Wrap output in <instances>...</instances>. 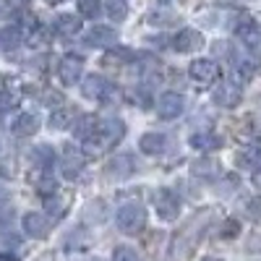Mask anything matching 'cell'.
<instances>
[{
	"label": "cell",
	"instance_id": "cell-1",
	"mask_svg": "<svg viewBox=\"0 0 261 261\" xmlns=\"http://www.w3.org/2000/svg\"><path fill=\"white\" fill-rule=\"evenodd\" d=\"M123 136H125L123 120H102L92 134V139H86L84 144L92 146V151H102V149H110L113 144H118Z\"/></svg>",
	"mask_w": 261,
	"mask_h": 261
},
{
	"label": "cell",
	"instance_id": "cell-2",
	"mask_svg": "<svg viewBox=\"0 0 261 261\" xmlns=\"http://www.w3.org/2000/svg\"><path fill=\"white\" fill-rule=\"evenodd\" d=\"M115 222H118V230L125 232V235H134L144 227L146 222V212L139 206V204H123L118 209V217H115Z\"/></svg>",
	"mask_w": 261,
	"mask_h": 261
},
{
	"label": "cell",
	"instance_id": "cell-3",
	"mask_svg": "<svg viewBox=\"0 0 261 261\" xmlns=\"http://www.w3.org/2000/svg\"><path fill=\"white\" fill-rule=\"evenodd\" d=\"M86 165V157H84V151L73 144H65L63 146V154H60V167H63V175L68 178V180H76L81 175V170Z\"/></svg>",
	"mask_w": 261,
	"mask_h": 261
},
{
	"label": "cell",
	"instance_id": "cell-4",
	"mask_svg": "<svg viewBox=\"0 0 261 261\" xmlns=\"http://www.w3.org/2000/svg\"><path fill=\"white\" fill-rule=\"evenodd\" d=\"M154 204H157V214L162 217L165 222H175L178 214H180V199L170 188H160L154 196Z\"/></svg>",
	"mask_w": 261,
	"mask_h": 261
},
{
	"label": "cell",
	"instance_id": "cell-5",
	"mask_svg": "<svg viewBox=\"0 0 261 261\" xmlns=\"http://www.w3.org/2000/svg\"><path fill=\"white\" fill-rule=\"evenodd\" d=\"M183 110H186V99L178 92H165L157 102V113L162 120H175L183 115Z\"/></svg>",
	"mask_w": 261,
	"mask_h": 261
},
{
	"label": "cell",
	"instance_id": "cell-6",
	"mask_svg": "<svg viewBox=\"0 0 261 261\" xmlns=\"http://www.w3.org/2000/svg\"><path fill=\"white\" fill-rule=\"evenodd\" d=\"M81 68H84V60H81L79 55H65V58L58 63V79H60V84H65V86L79 84Z\"/></svg>",
	"mask_w": 261,
	"mask_h": 261
},
{
	"label": "cell",
	"instance_id": "cell-7",
	"mask_svg": "<svg viewBox=\"0 0 261 261\" xmlns=\"http://www.w3.org/2000/svg\"><path fill=\"white\" fill-rule=\"evenodd\" d=\"M188 73H191L193 81H199V84H214L217 79H220V65H217L214 60L199 58V60H193V63H191Z\"/></svg>",
	"mask_w": 261,
	"mask_h": 261
},
{
	"label": "cell",
	"instance_id": "cell-8",
	"mask_svg": "<svg viewBox=\"0 0 261 261\" xmlns=\"http://www.w3.org/2000/svg\"><path fill=\"white\" fill-rule=\"evenodd\" d=\"M212 99H214V105H220V107H238L241 105V99H243V92H241V86L238 84H232V81H225V84H220L217 89L212 92Z\"/></svg>",
	"mask_w": 261,
	"mask_h": 261
},
{
	"label": "cell",
	"instance_id": "cell-9",
	"mask_svg": "<svg viewBox=\"0 0 261 261\" xmlns=\"http://www.w3.org/2000/svg\"><path fill=\"white\" fill-rule=\"evenodd\" d=\"M110 92H113V86L107 84L99 73H89V76L81 81V94L86 99H105Z\"/></svg>",
	"mask_w": 261,
	"mask_h": 261
},
{
	"label": "cell",
	"instance_id": "cell-10",
	"mask_svg": "<svg viewBox=\"0 0 261 261\" xmlns=\"http://www.w3.org/2000/svg\"><path fill=\"white\" fill-rule=\"evenodd\" d=\"M21 227H24V232H27L29 238H47V235H50V220H47L45 214H39V212L24 214Z\"/></svg>",
	"mask_w": 261,
	"mask_h": 261
},
{
	"label": "cell",
	"instance_id": "cell-11",
	"mask_svg": "<svg viewBox=\"0 0 261 261\" xmlns=\"http://www.w3.org/2000/svg\"><path fill=\"white\" fill-rule=\"evenodd\" d=\"M235 34H238V39H241L246 47H251V50L261 47V24H258V21H253V18H243L241 24H238Z\"/></svg>",
	"mask_w": 261,
	"mask_h": 261
},
{
	"label": "cell",
	"instance_id": "cell-12",
	"mask_svg": "<svg viewBox=\"0 0 261 261\" xmlns=\"http://www.w3.org/2000/svg\"><path fill=\"white\" fill-rule=\"evenodd\" d=\"M201 45H204V37L196 29H183V32L175 34V39H172V47L178 53H196V50H201Z\"/></svg>",
	"mask_w": 261,
	"mask_h": 261
},
{
	"label": "cell",
	"instance_id": "cell-13",
	"mask_svg": "<svg viewBox=\"0 0 261 261\" xmlns=\"http://www.w3.org/2000/svg\"><path fill=\"white\" fill-rule=\"evenodd\" d=\"M86 42H89L92 47H115L118 42V32L113 27H105V24H97L89 29V34H86Z\"/></svg>",
	"mask_w": 261,
	"mask_h": 261
},
{
	"label": "cell",
	"instance_id": "cell-14",
	"mask_svg": "<svg viewBox=\"0 0 261 261\" xmlns=\"http://www.w3.org/2000/svg\"><path fill=\"white\" fill-rule=\"evenodd\" d=\"M107 175L110 178H115V180H123V178H128V175H134V157L130 154H118V157H113L110 162H107Z\"/></svg>",
	"mask_w": 261,
	"mask_h": 261
},
{
	"label": "cell",
	"instance_id": "cell-15",
	"mask_svg": "<svg viewBox=\"0 0 261 261\" xmlns=\"http://www.w3.org/2000/svg\"><path fill=\"white\" fill-rule=\"evenodd\" d=\"M11 130H13V136H18V139H29V136H34L37 130H39V118L32 115V113H21L13 120Z\"/></svg>",
	"mask_w": 261,
	"mask_h": 261
},
{
	"label": "cell",
	"instance_id": "cell-16",
	"mask_svg": "<svg viewBox=\"0 0 261 261\" xmlns=\"http://www.w3.org/2000/svg\"><path fill=\"white\" fill-rule=\"evenodd\" d=\"M235 71L241 81H251L261 71V60L253 55H235Z\"/></svg>",
	"mask_w": 261,
	"mask_h": 261
},
{
	"label": "cell",
	"instance_id": "cell-17",
	"mask_svg": "<svg viewBox=\"0 0 261 261\" xmlns=\"http://www.w3.org/2000/svg\"><path fill=\"white\" fill-rule=\"evenodd\" d=\"M55 32H58L60 37H76V34L81 32L79 16H73V13H60V16L55 18Z\"/></svg>",
	"mask_w": 261,
	"mask_h": 261
},
{
	"label": "cell",
	"instance_id": "cell-18",
	"mask_svg": "<svg viewBox=\"0 0 261 261\" xmlns=\"http://www.w3.org/2000/svg\"><path fill=\"white\" fill-rule=\"evenodd\" d=\"M97 125H99V120H97L94 115H81L79 120H73V136H76L79 141L92 139V134L97 130Z\"/></svg>",
	"mask_w": 261,
	"mask_h": 261
},
{
	"label": "cell",
	"instance_id": "cell-19",
	"mask_svg": "<svg viewBox=\"0 0 261 261\" xmlns=\"http://www.w3.org/2000/svg\"><path fill=\"white\" fill-rule=\"evenodd\" d=\"M165 144H167V139H165L162 134H144V136L139 139V146H141L144 154H162Z\"/></svg>",
	"mask_w": 261,
	"mask_h": 261
},
{
	"label": "cell",
	"instance_id": "cell-20",
	"mask_svg": "<svg viewBox=\"0 0 261 261\" xmlns=\"http://www.w3.org/2000/svg\"><path fill=\"white\" fill-rule=\"evenodd\" d=\"M21 42H24V34H21V29L13 24V27H3L0 29V50H16Z\"/></svg>",
	"mask_w": 261,
	"mask_h": 261
},
{
	"label": "cell",
	"instance_id": "cell-21",
	"mask_svg": "<svg viewBox=\"0 0 261 261\" xmlns=\"http://www.w3.org/2000/svg\"><path fill=\"white\" fill-rule=\"evenodd\" d=\"M191 146L193 149H201V151H212V149H220L222 146V139L214 136L212 130H204V134H193L191 136Z\"/></svg>",
	"mask_w": 261,
	"mask_h": 261
},
{
	"label": "cell",
	"instance_id": "cell-22",
	"mask_svg": "<svg viewBox=\"0 0 261 261\" xmlns=\"http://www.w3.org/2000/svg\"><path fill=\"white\" fill-rule=\"evenodd\" d=\"M191 172H193L196 178L212 180V178H217V175H220V165H217L214 160H196V162L191 165Z\"/></svg>",
	"mask_w": 261,
	"mask_h": 261
},
{
	"label": "cell",
	"instance_id": "cell-23",
	"mask_svg": "<svg viewBox=\"0 0 261 261\" xmlns=\"http://www.w3.org/2000/svg\"><path fill=\"white\" fill-rule=\"evenodd\" d=\"M32 160H34V165H37L39 170H47V167H53V162H55V149H53L50 144H39V146L32 151Z\"/></svg>",
	"mask_w": 261,
	"mask_h": 261
},
{
	"label": "cell",
	"instance_id": "cell-24",
	"mask_svg": "<svg viewBox=\"0 0 261 261\" xmlns=\"http://www.w3.org/2000/svg\"><path fill=\"white\" fill-rule=\"evenodd\" d=\"M73 118H76V113L71 110V107H58V110L53 113V118H50V125H53L55 130L71 128V125H73Z\"/></svg>",
	"mask_w": 261,
	"mask_h": 261
},
{
	"label": "cell",
	"instance_id": "cell-25",
	"mask_svg": "<svg viewBox=\"0 0 261 261\" xmlns=\"http://www.w3.org/2000/svg\"><path fill=\"white\" fill-rule=\"evenodd\" d=\"M238 165L241 167H261V146H246L241 154H238Z\"/></svg>",
	"mask_w": 261,
	"mask_h": 261
},
{
	"label": "cell",
	"instance_id": "cell-26",
	"mask_svg": "<svg viewBox=\"0 0 261 261\" xmlns=\"http://www.w3.org/2000/svg\"><path fill=\"white\" fill-rule=\"evenodd\" d=\"M105 8H107V16L113 21H123L128 16V3L125 0H105Z\"/></svg>",
	"mask_w": 261,
	"mask_h": 261
},
{
	"label": "cell",
	"instance_id": "cell-27",
	"mask_svg": "<svg viewBox=\"0 0 261 261\" xmlns=\"http://www.w3.org/2000/svg\"><path fill=\"white\" fill-rule=\"evenodd\" d=\"M45 206L50 209V214H53V217H63V214H65V199H60V201H58V188H55L53 193H47V196H45Z\"/></svg>",
	"mask_w": 261,
	"mask_h": 261
},
{
	"label": "cell",
	"instance_id": "cell-28",
	"mask_svg": "<svg viewBox=\"0 0 261 261\" xmlns=\"http://www.w3.org/2000/svg\"><path fill=\"white\" fill-rule=\"evenodd\" d=\"M130 58H134V53H130V50H125V47H123V50L110 47V53L105 55V63H107V65H118V63L123 65V63H128Z\"/></svg>",
	"mask_w": 261,
	"mask_h": 261
},
{
	"label": "cell",
	"instance_id": "cell-29",
	"mask_svg": "<svg viewBox=\"0 0 261 261\" xmlns=\"http://www.w3.org/2000/svg\"><path fill=\"white\" fill-rule=\"evenodd\" d=\"M79 13L84 18H97L99 16V0H79Z\"/></svg>",
	"mask_w": 261,
	"mask_h": 261
},
{
	"label": "cell",
	"instance_id": "cell-30",
	"mask_svg": "<svg viewBox=\"0 0 261 261\" xmlns=\"http://www.w3.org/2000/svg\"><path fill=\"white\" fill-rule=\"evenodd\" d=\"M113 261H141V258L130 246H118L115 253H113Z\"/></svg>",
	"mask_w": 261,
	"mask_h": 261
},
{
	"label": "cell",
	"instance_id": "cell-31",
	"mask_svg": "<svg viewBox=\"0 0 261 261\" xmlns=\"http://www.w3.org/2000/svg\"><path fill=\"white\" fill-rule=\"evenodd\" d=\"M149 21H151V24H157V27H167V24H172V13L170 11H157V13H151L149 16Z\"/></svg>",
	"mask_w": 261,
	"mask_h": 261
},
{
	"label": "cell",
	"instance_id": "cell-32",
	"mask_svg": "<svg viewBox=\"0 0 261 261\" xmlns=\"http://www.w3.org/2000/svg\"><path fill=\"white\" fill-rule=\"evenodd\" d=\"M238 232H241V225H238L235 220H227V222L222 225V238H235Z\"/></svg>",
	"mask_w": 261,
	"mask_h": 261
},
{
	"label": "cell",
	"instance_id": "cell-33",
	"mask_svg": "<svg viewBox=\"0 0 261 261\" xmlns=\"http://www.w3.org/2000/svg\"><path fill=\"white\" fill-rule=\"evenodd\" d=\"M246 206H248V217H253V220H258V217H261V209H258V206H261V204H258V201H248Z\"/></svg>",
	"mask_w": 261,
	"mask_h": 261
},
{
	"label": "cell",
	"instance_id": "cell-34",
	"mask_svg": "<svg viewBox=\"0 0 261 261\" xmlns=\"http://www.w3.org/2000/svg\"><path fill=\"white\" fill-rule=\"evenodd\" d=\"M253 186H256V188H261V167H256V170H253Z\"/></svg>",
	"mask_w": 261,
	"mask_h": 261
},
{
	"label": "cell",
	"instance_id": "cell-35",
	"mask_svg": "<svg viewBox=\"0 0 261 261\" xmlns=\"http://www.w3.org/2000/svg\"><path fill=\"white\" fill-rule=\"evenodd\" d=\"M50 6H58V3H65V0H47Z\"/></svg>",
	"mask_w": 261,
	"mask_h": 261
},
{
	"label": "cell",
	"instance_id": "cell-36",
	"mask_svg": "<svg viewBox=\"0 0 261 261\" xmlns=\"http://www.w3.org/2000/svg\"><path fill=\"white\" fill-rule=\"evenodd\" d=\"M204 261H222V258H214V256H206Z\"/></svg>",
	"mask_w": 261,
	"mask_h": 261
},
{
	"label": "cell",
	"instance_id": "cell-37",
	"mask_svg": "<svg viewBox=\"0 0 261 261\" xmlns=\"http://www.w3.org/2000/svg\"><path fill=\"white\" fill-rule=\"evenodd\" d=\"M3 107H6V105H0V110H3Z\"/></svg>",
	"mask_w": 261,
	"mask_h": 261
},
{
	"label": "cell",
	"instance_id": "cell-38",
	"mask_svg": "<svg viewBox=\"0 0 261 261\" xmlns=\"http://www.w3.org/2000/svg\"><path fill=\"white\" fill-rule=\"evenodd\" d=\"M13 3H21V0H13Z\"/></svg>",
	"mask_w": 261,
	"mask_h": 261
}]
</instances>
